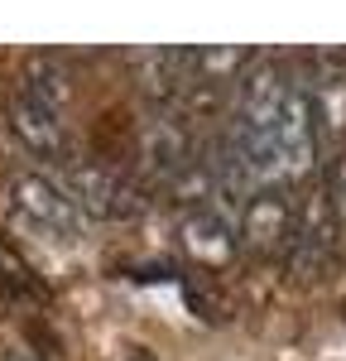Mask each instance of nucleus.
Here are the masks:
<instances>
[{"label":"nucleus","mask_w":346,"mask_h":361,"mask_svg":"<svg viewBox=\"0 0 346 361\" xmlns=\"http://www.w3.org/2000/svg\"><path fill=\"white\" fill-rule=\"evenodd\" d=\"M342 250V231L332 222L327 202H322V188L293 202V222H288V241H284V255H288V270L303 279H317Z\"/></svg>","instance_id":"nucleus-1"},{"label":"nucleus","mask_w":346,"mask_h":361,"mask_svg":"<svg viewBox=\"0 0 346 361\" xmlns=\"http://www.w3.org/2000/svg\"><path fill=\"white\" fill-rule=\"evenodd\" d=\"M58 183L82 207V217H135L144 207L140 188L111 164H68V178Z\"/></svg>","instance_id":"nucleus-4"},{"label":"nucleus","mask_w":346,"mask_h":361,"mask_svg":"<svg viewBox=\"0 0 346 361\" xmlns=\"http://www.w3.org/2000/svg\"><path fill=\"white\" fill-rule=\"evenodd\" d=\"M15 92H25V97H39V102H49L63 111V102H68V68L58 63V58H29L25 73H20V87Z\"/></svg>","instance_id":"nucleus-9"},{"label":"nucleus","mask_w":346,"mask_h":361,"mask_svg":"<svg viewBox=\"0 0 346 361\" xmlns=\"http://www.w3.org/2000/svg\"><path fill=\"white\" fill-rule=\"evenodd\" d=\"M308 87V111H313V130H317V149L337 145L346 135V73L322 68Z\"/></svg>","instance_id":"nucleus-8"},{"label":"nucleus","mask_w":346,"mask_h":361,"mask_svg":"<svg viewBox=\"0 0 346 361\" xmlns=\"http://www.w3.org/2000/svg\"><path fill=\"white\" fill-rule=\"evenodd\" d=\"M10 202H15V212L25 222H34L49 236H82V226H86L82 207L68 197V188L58 183L53 173H15Z\"/></svg>","instance_id":"nucleus-2"},{"label":"nucleus","mask_w":346,"mask_h":361,"mask_svg":"<svg viewBox=\"0 0 346 361\" xmlns=\"http://www.w3.org/2000/svg\"><path fill=\"white\" fill-rule=\"evenodd\" d=\"M322 202H327V212H332V222H337V231L346 236V154H337L332 164H327V173H322Z\"/></svg>","instance_id":"nucleus-10"},{"label":"nucleus","mask_w":346,"mask_h":361,"mask_svg":"<svg viewBox=\"0 0 346 361\" xmlns=\"http://www.w3.org/2000/svg\"><path fill=\"white\" fill-rule=\"evenodd\" d=\"M288 222H293V197L284 193V183H264L236 207V246H245L250 255H279L288 241Z\"/></svg>","instance_id":"nucleus-3"},{"label":"nucleus","mask_w":346,"mask_h":361,"mask_svg":"<svg viewBox=\"0 0 346 361\" xmlns=\"http://www.w3.org/2000/svg\"><path fill=\"white\" fill-rule=\"evenodd\" d=\"M10 361H34V357H29V352H10Z\"/></svg>","instance_id":"nucleus-11"},{"label":"nucleus","mask_w":346,"mask_h":361,"mask_svg":"<svg viewBox=\"0 0 346 361\" xmlns=\"http://www.w3.org/2000/svg\"><path fill=\"white\" fill-rule=\"evenodd\" d=\"M140 154H144V164L154 169L164 183H173L183 169L198 159L188 126H183L178 116H169V111H159V116H149V121H144V130H140Z\"/></svg>","instance_id":"nucleus-5"},{"label":"nucleus","mask_w":346,"mask_h":361,"mask_svg":"<svg viewBox=\"0 0 346 361\" xmlns=\"http://www.w3.org/2000/svg\"><path fill=\"white\" fill-rule=\"evenodd\" d=\"M183 246L207 265H222L236 250V207L231 202H202L183 222Z\"/></svg>","instance_id":"nucleus-6"},{"label":"nucleus","mask_w":346,"mask_h":361,"mask_svg":"<svg viewBox=\"0 0 346 361\" xmlns=\"http://www.w3.org/2000/svg\"><path fill=\"white\" fill-rule=\"evenodd\" d=\"M10 126L44 159H58L63 145H68V135H63V111L49 106V102H39V97H25V92H15V102H10Z\"/></svg>","instance_id":"nucleus-7"}]
</instances>
